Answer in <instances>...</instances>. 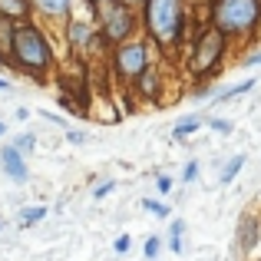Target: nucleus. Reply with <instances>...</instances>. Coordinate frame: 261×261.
Wrapping results in <instances>:
<instances>
[{"instance_id":"30","label":"nucleus","mask_w":261,"mask_h":261,"mask_svg":"<svg viewBox=\"0 0 261 261\" xmlns=\"http://www.w3.org/2000/svg\"><path fill=\"white\" fill-rule=\"evenodd\" d=\"M86 4H89V7L96 10V7H99V4H106V0H86Z\"/></svg>"},{"instance_id":"6","label":"nucleus","mask_w":261,"mask_h":261,"mask_svg":"<svg viewBox=\"0 0 261 261\" xmlns=\"http://www.w3.org/2000/svg\"><path fill=\"white\" fill-rule=\"evenodd\" d=\"M149 63H152V60H149V43L146 40H136V37L126 40V43H119V46H113V60H109L116 80L126 83V86H133L136 76H139Z\"/></svg>"},{"instance_id":"4","label":"nucleus","mask_w":261,"mask_h":261,"mask_svg":"<svg viewBox=\"0 0 261 261\" xmlns=\"http://www.w3.org/2000/svg\"><path fill=\"white\" fill-rule=\"evenodd\" d=\"M228 43L231 40L225 37L218 27H202L192 43L189 57H185V70H189L192 80H208L212 73H218V66L225 63V53H228Z\"/></svg>"},{"instance_id":"21","label":"nucleus","mask_w":261,"mask_h":261,"mask_svg":"<svg viewBox=\"0 0 261 261\" xmlns=\"http://www.w3.org/2000/svg\"><path fill=\"white\" fill-rule=\"evenodd\" d=\"M208 126L215 129V133H222V136H228V133H231V122H228V119H222V116H212Z\"/></svg>"},{"instance_id":"13","label":"nucleus","mask_w":261,"mask_h":261,"mask_svg":"<svg viewBox=\"0 0 261 261\" xmlns=\"http://www.w3.org/2000/svg\"><path fill=\"white\" fill-rule=\"evenodd\" d=\"M202 129V116H185V119H178L175 126H172V139L175 142H185L192 133H198Z\"/></svg>"},{"instance_id":"22","label":"nucleus","mask_w":261,"mask_h":261,"mask_svg":"<svg viewBox=\"0 0 261 261\" xmlns=\"http://www.w3.org/2000/svg\"><path fill=\"white\" fill-rule=\"evenodd\" d=\"M113 189H116L113 178H99V182H96V189H93V195H96V198H102V195H109Z\"/></svg>"},{"instance_id":"9","label":"nucleus","mask_w":261,"mask_h":261,"mask_svg":"<svg viewBox=\"0 0 261 261\" xmlns=\"http://www.w3.org/2000/svg\"><path fill=\"white\" fill-rule=\"evenodd\" d=\"M0 166H4V175L13 178V182H27V175H30V169H27V155L17 152V146H4V152H0Z\"/></svg>"},{"instance_id":"3","label":"nucleus","mask_w":261,"mask_h":261,"mask_svg":"<svg viewBox=\"0 0 261 261\" xmlns=\"http://www.w3.org/2000/svg\"><path fill=\"white\" fill-rule=\"evenodd\" d=\"M208 13L228 40H251L261 27V0H212Z\"/></svg>"},{"instance_id":"15","label":"nucleus","mask_w":261,"mask_h":261,"mask_svg":"<svg viewBox=\"0 0 261 261\" xmlns=\"http://www.w3.org/2000/svg\"><path fill=\"white\" fill-rule=\"evenodd\" d=\"M245 159H248V155H231V162H228V166L222 169V175H218V182H222V185L235 182V175H238V172L245 169Z\"/></svg>"},{"instance_id":"7","label":"nucleus","mask_w":261,"mask_h":261,"mask_svg":"<svg viewBox=\"0 0 261 261\" xmlns=\"http://www.w3.org/2000/svg\"><path fill=\"white\" fill-rule=\"evenodd\" d=\"M63 33H66V46H70L73 57L86 60L89 43H93V37H96V23L80 20V17H70V20H66V27H63Z\"/></svg>"},{"instance_id":"24","label":"nucleus","mask_w":261,"mask_h":261,"mask_svg":"<svg viewBox=\"0 0 261 261\" xmlns=\"http://www.w3.org/2000/svg\"><path fill=\"white\" fill-rule=\"evenodd\" d=\"M172 178H169V175H159V178H155V189H159V195H169V192H172Z\"/></svg>"},{"instance_id":"28","label":"nucleus","mask_w":261,"mask_h":261,"mask_svg":"<svg viewBox=\"0 0 261 261\" xmlns=\"http://www.w3.org/2000/svg\"><path fill=\"white\" fill-rule=\"evenodd\" d=\"M185 7H212V0H185Z\"/></svg>"},{"instance_id":"5","label":"nucleus","mask_w":261,"mask_h":261,"mask_svg":"<svg viewBox=\"0 0 261 261\" xmlns=\"http://www.w3.org/2000/svg\"><path fill=\"white\" fill-rule=\"evenodd\" d=\"M93 13H96V30L109 40V46H119V43H126V40H133L136 30H139V13H136V7L122 4V0H106V4H99Z\"/></svg>"},{"instance_id":"17","label":"nucleus","mask_w":261,"mask_h":261,"mask_svg":"<svg viewBox=\"0 0 261 261\" xmlns=\"http://www.w3.org/2000/svg\"><path fill=\"white\" fill-rule=\"evenodd\" d=\"M46 212H50V208H43V205H33V208H23V212H20V225H23V228H30V225L43 222V218H46Z\"/></svg>"},{"instance_id":"16","label":"nucleus","mask_w":261,"mask_h":261,"mask_svg":"<svg viewBox=\"0 0 261 261\" xmlns=\"http://www.w3.org/2000/svg\"><path fill=\"white\" fill-rule=\"evenodd\" d=\"M182 235H185V222H182V218H175L172 228H169V248H172L175 255H182V248H185V245H182Z\"/></svg>"},{"instance_id":"26","label":"nucleus","mask_w":261,"mask_h":261,"mask_svg":"<svg viewBox=\"0 0 261 261\" xmlns=\"http://www.w3.org/2000/svg\"><path fill=\"white\" fill-rule=\"evenodd\" d=\"M258 63H261V50H255L251 57H245V60H242V66H258Z\"/></svg>"},{"instance_id":"1","label":"nucleus","mask_w":261,"mask_h":261,"mask_svg":"<svg viewBox=\"0 0 261 261\" xmlns=\"http://www.w3.org/2000/svg\"><path fill=\"white\" fill-rule=\"evenodd\" d=\"M10 60L20 73H30L43 83L53 70V46L46 40V33L30 20H17L13 23V37H10Z\"/></svg>"},{"instance_id":"29","label":"nucleus","mask_w":261,"mask_h":261,"mask_svg":"<svg viewBox=\"0 0 261 261\" xmlns=\"http://www.w3.org/2000/svg\"><path fill=\"white\" fill-rule=\"evenodd\" d=\"M122 4H129V7H142L146 0H122Z\"/></svg>"},{"instance_id":"20","label":"nucleus","mask_w":261,"mask_h":261,"mask_svg":"<svg viewBox=\"0 0 261 261\" xmlns=\"http://www.w3.org/2000/svg\"><path fill=\"white\" fill-rule=\"evenodd\" d=\"M13 146H17V152L30 155L33 149H37V136H33V133H23V136H17V142H13Z\"/></svg>"},{"instance_id":"2","label":"nucleus","mask_w":261,"mask_h":261,"mask_svg":"<svg viewBox=\"0 0 261 261\" xmlns=\"http://www.w3.org/2000/svg\"><path fill=\"white\" fill-rule=\"evenodd\" d=\"M142 30L159 50L182 46L189 33V7L185 0H146L142 4Z\"/></svg>"},{"instance_id":"10","label":"nucleus","mask_w":261,"mask_h":261,"mask_svg":"<svg viewBox=\"0 0 261 261\" xmlns=\"http://www.w3.org/2000/svg\"><path fill=\"white\" fill-rule=\"evenodd\" d=\"M235 238H238V251H245L248 255L251 248L261 242V222L251 212H245L242 218H238V231H235Z\"/></svg>"},{"instance_id":"32","label":"nucleus","mask_w":261,"mask_h":261,"mask_svg":"<svg viewBox=\"0 0 261 261\" xmlns=\"http://www.w3.org/2000/svg\"><path fill=\"white\" fill-rule=\"evenodd\" d=\"M0 228H4V218H0Z\"/></svg>"},{"instance_id":"25","label":"nucleus","mask_w":261,"mask_h":261,"mask_svg":"<svg viewBox=\"0 0 261 261\" xmlns=\"http://www.w3.org/2000/svg\"><path fill=\"white\" fill-rule=\"evenodd\" d=\"M129 248H133V238H129V235H119V238H116V251H119V255H126Z\"/></svg>"},{"instance_id":"27","label":"nucleus","mask_w":261,"mask_h":261,"mask_svg":"<svg viewBox=\"0 0 261 261\" xmlns=\"http://www.w3.org/2000/svg\"><path fill=\"white\" fill-rule=\"evenodd\" d=\"M66 139H70L73 146H80V142H83V133H66Z\"/></svg>"},{"instance_id":"18","label":"nucleus","mask_w":261,"mask_h":261,"mask_svg":"<svg viewBox=\"0 0 261 261\" xmlns=\"http://www.w3.org/2000/svg\"><path fill=\"white\" fill-rule=\"evenodd\" d=\"M142 208H146V212H152L155 218H169V212H172L166 202H159V198H142Z\"/></svg>"},{"instance_id":"23","label":"nucleus","mask_w":261,"mask_h":261,"mask_svg":"<svg viewBox=\"0 0 261 261\" xmlns=\"http://www.w3.org/2000/svg\"><path fill=\"white\" fill-rule=\"evenodd\" d=\"M195 175H198V162L189 159V162H185V169H182V182H195Z\"/></svg>"},{"instance_id":"33","label":"nucleus","mask_w":261,"mask_h":261,"mask_svg":"<svg viewBox=\"0 0 261 261\" xmlns=\"http://www.w3.org/2000/svg\"><path fill=\"white\" fill-rule=\"evenodd\" d=\"M258 261H261V258H258Z\"/></svg>"},{"instance_id":"11","label":"nucleus","mask_w":261,"mask_h":261,"mask_svg":"<svg viewBox=\"0 0 261 261\" xmlns=\"http://www.w3.org/2000/svg\"><path fill=\"white\" fill-rule=\"evenodd\" d=\"M73 4L76 0H30V7L40 13V17H46V20H70V13H73Z\"/></svg>"},{"instance_id":"8","label":"nucleus","mask_w":261,"mask_h":261,"mask_svg":"<svg viewBox=\"0 0 261 261\" xmlns=\"http://www.w3.org/2000/svg\"><path fill=\"white\" fill-rule=\"evenodd\" d=\"M162 89H166V80H162V73L155 70L152 63H149L146 70L136 76V83H133L136 99H142V102H159L162 99Z\"/></svg>"},{"instance_id":"14","label":"nucleus","mask_w":261,"mask_h":261,"mask_svg":"<svg viewBox=\"0 0 261 261\" xmlns=\"http://www.w3.org/2000/svg\"><path fill=\"white\" fill-rule=\"evenodd\" d=\"M248 89H255V80H242V83H235V86H225V89H218V93H212V99L225 102V99H235V96L248 93Z\"/></svg>"},{"instance_id":"12","label":"nucleus","mask_w":261,"mask_h":261,"mask_svg":"<svg viewBox=\"0 0 261 261\" xmlns=\"http://www.w3.org/2000/svg\"><path fill=\"white\" fill-rule=\"evenodd\" d=\"M30 0H0V17L7 20H27L30 17Z\"/></svg>"},{"instance_id":"31","label":"nucleus","mask_w":261,"mask_h":261,"mask_svg":"<svg viewBox=\"0 0 261 261\" xmlns=\"http://www.w3.org/2000/svg\"><path fill=\"white\" fill-rule=\"evenodd\" d=\"M4 133H7V126H4V122H0V136H4Z\"/></svg>"},{"instance_id":"19","label":"nucleus","mask_w":261,"mask_h":261,"mask_svg":"<svg viewBox=\"0 0 261 261\" xmlns=\"http://www.w3.org/2000/svg\"><path fill=\"white\" fill-rule=\"evenodd\" d=\"M159 251H162V238L159 235H149L146 245H142V255H146L149 261H155V258H159Z\"/></svg>"}]
</instances>
